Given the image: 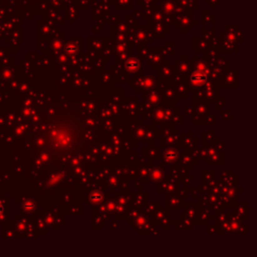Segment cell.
<instances>
[{
	"label": "cell",
	"mask_w": 257,
	"mask_h": 257,
	"mask_svg": "<svg viewBox=\"0 0 257 257\" xmlns=\"http://www.w3.org/2000/svg\"><path fill=\"white\" fill-rule=\"evenodd\" d=\"M205 78H206L205 75L203 73H196L192 77V82L196 84H200V83L205 82Z\"/></svg>",
	"instance_id": "6da1fadb"
},
{
	"label": "cell",
	"mask_w": 257,
	"mask_h": 257,
	"mask_svg": "<svg viewBox=\"0 0 257 257\" xmlns=\"http://www.w3.org/2000/svg\"><path fill=\"white\" fill-rule=\"evenodd\" d=\"M1 212H2V207L0 206V214H1Z\"/></svg>",
	"instance_id": "3957f363"
},
{
	"label": "cell",
	"mask_w": 257,
	"mask_h": 257,
	"mask_svg": "<svg viewBox=\"0 0 257 257\" xmlns=\"http://www.w3.org/2000/svg\"><path fill=\"white\" fill-rule=\"evenodd\" d=\"M90 199H92V201H93V202H99L102 200V194L98 192H94L92 195Z\"/></svg>",
	"instance_id": "7a4b0ae2"
}]
</instances>
